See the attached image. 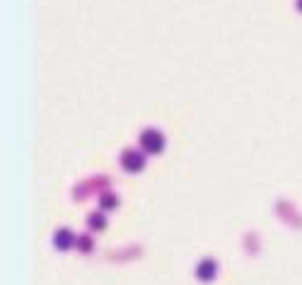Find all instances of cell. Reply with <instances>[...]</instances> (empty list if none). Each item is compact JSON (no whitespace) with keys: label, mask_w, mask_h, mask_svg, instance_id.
<instances>
[{"label":"cell","mask_w":302,"mask_h":285,"mask_svg":"<svg viewBox=\"0 0 302 285\" xmlns=\"http://www.w3.org/2000/svg\"><path fill=\"white\" fill-rule=\"evenodd\" d=\"M141 148L150 155H160L164 150V135L157 128H145L141 133Z\"/></svg>","instance_id":"cell-1"},{"label":"cell","mask_w":302,"mask_h":285,"mask_svg":"<svg viewBox=\"0 0 302 285\" xmlns=\"http://www.w3.org/2000/svg\"><path fill=\"white\" fill-rule=\"evenodd\" d=\"M121 167H123L126 172H141L143 167H145V155H143L141 150L128 148V150L121 153Z\"/></svg>","instance_id":"cell-2"},{"label":"cell","mask_w":302,"mask_h":285,"mask_svg":"<svg viewBox=\"0 0 302 285\" xmlns=\"http://www.w3.org/2000/svg\"><path fill=\"white\" fill-rule=\"evenodd\" d=\"M196 275L203 280V283H208V280H213L218 275V263L213 261V259H203V261L196 266Z\"/></svg>","instance_id":"cell-3"},{"label":"cell","mask_w":302,"mask_h":285,"mask_svg":"<svg viewBox=\"0 0 302 285\" xmlns=\"http://www.w3.org/2000/svg\"><path fill=\"white\" fill-rule=\"evenodd\" d=\"M75 234L70 230H65V227H61V230L54 234V244H56V249H61V252H68L73 244H75Z\"/></svg>","instance_id":"cell-4"},{"label":"cell","mask_w":302,"mask_h":285,"mask_svg":"<svg viewBox=\"0 0 302 285\" xmlns=\"http://www.w3.org/2000/svg\"><path fill=\"white\" fill-rule=\"evenodd\" d=\"M87 225H90V230L92 232H99L107 227V218L102 215V213H92L90 218H87Z\"/></svg>","instance_id":"cell-5"},{"label":"cell","mask_w":302,"mask_h":285,"mask_svg":"<svg viewBox=\"0 0 302 285\" xmlns=\"http://www.w3.org/2000/svg\"><path fill=\"white\" fill-rule=\"evenodd\" d=\"M119 206V196L116 194H102L99 196V208L102 210H114Z\"/></svg>","instance_id":"cell-6"},{"label":"cell","mask_w":302,"mask_h":285,"mask_svg":"<svg viewBox=\"0 0 302 285\" xmlns=\"http://www.w3.org/2000/svg\"><path fill=\"white\" fill-rule=\"evenodd\" d=\"M77 249H80V252H92V240H90V237H87V234H82V237H77Z\"/></svg>","instance_id":"cell-7"},{"label":"cell","mask_w":302,"mask_h":285,"mask_svg":"<svg viewBox=\"0 0 302 285\" xmlns=\"http://www.w3.org/2000/svg\"><path fill=\"white\" fill-rule=\"evenodd\" d=\"M297 10H302V0H297Z\"/></svg>","instance_id":"cell-8"}]
</instances>
